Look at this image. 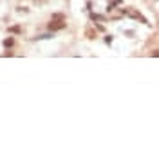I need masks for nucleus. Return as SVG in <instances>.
Here are the masks:
<instances>
[{
	"label": "nucleus",
	"instance_id": "obj_10",
	"mask_svg": "<svg viewBox=\"0 0 159 159\" xmlns=\"http://www.w3.org/2000/svg\"><path fill=\"white\" fill-rule=\"evenodd\" d=\"M17 11H18V13H22V11H24V13H29L27 7H17Z\"/></svg>",
	"mask_w": 159,
	"mask_h": 159
},
{
	"label": "nucleus",
	"instance_id": "obj_4",
	"mask_svg": "<svg viewBox=\"0 0 159 159\" xmlns=\"http://www.w3.org/2000/svg\"><path fill=\"white\" fill-rule=\"evenodd\" d=\"M7 33H13V35H22V27H20V25H9V27H7Z\"/></svg>",
	"mask_w": 159,
	"mask_h": 159
},
{
	"label": "nucleus",
	"instance_id": "obj_8",
	"mask_svg": "<svg viewBox=\"0 0 159 159\" xmlns=\"http://www.w3.org/2000/svg\"><path fill=\"white\" fill-rule=\"evenodd\" d=\"M47 2H49V0H33V4H35L36 7H40V6H45Z\"/></svg>",
	"mask_w": 159,
	"mask_h": 159
},
{
	"label": "nucleus",
	"instance_id": "obj_3",
	"mask_svg": "<svg viewBox=\"0 0 159 159\" xmlns=\"http://www.w3.org/2000/svg\"><path fill=\"white\" fill-rule=\"evenodd\" d=\"M85 36H87L89 40H94V38H96V31L92 29V25H87V27H85Z\"/></svg>",
	"mask_w": 159,
	"mask_h": 159
},
{
	"label": "nucleus",
	"instance_id": "obj_5",
	"mask_svg": "<svg viewBox=\"0 0 159 159\" xmlns=\"http://www.w3.org/2000/svg\"><path fill=\"white\" fill-rule=\"evenodd\" d=\"M2 45H4L6 49H9V47H13V45H15V38H13V36H7V38H6V40H4V42H2Z\"/></svg>",
	"mask_w": 159,
	"mask_h": 159
},
{
	"label": "nucleus",
	"instance_id": "obj_1",
	"mask_svg": "<svg viewBox=\"0 0 159 159\" xmlns=\"http://www.w3.org/2000/svg\"><path fill=\"white\" fill-rule=\"evenodd\" d=\"M121 15H128L130 18H134V20H139L141 24H146L148 25V20L145 18L139 11H136V9H130V7H127V9H121Z\"/></svg>",
	"mask_w": 159,
	"mask_h": 159
},
{
	"label": "nucleus",
	"instance_id": "obj_6",
	"mask_svg": "<svg viewBox=\"0 0 159 159\" xmlns=\"http://www.w3.org/2000/svg\"><path fill=\"white\" fill-rule=\"evenodd\" d=\"M91 20H92V22H105V17H103V15H98V13H91Z\"/></svg>",
	"mask_w": 159,
	"mask_h": 159
},
{
	"label": "nucleus",
	"instance_id": "obj_9",
	"mask_svg": "<svg viewBox=\"0 0 159 159\" xmlns=\"http://www.w3.org/2000/svg\"><path fill=\"white\" fill-rule=\"evenodd\" d=\"M94 25H96V29H98V31H105V27H103L101 24H98V22H94Z\"/></svg>",
	"mask_w": 159,
	"mask_h": 159
},
{
	"label": "nucleus",
	"instance_id": "obj_2",
	"mask_svg": "<svg viewBox=\"0 0 159 159\" xmlns=\"http://www.w3.org/2000/svg\"><path fill=\"white\" fill-rule=\"evenodd\" d=\"M49 31L53 33V31H61V29H65L67 27V22L65 20H53L51 18V22H49Z\"/></svg>",
	"mask_w": 159,
	"mask_h": 159
},
{
	"label": "nucleus",
	"instance_id": "obj_7",
	"mask_svg": "<svg viewBox=\"0 0 159 159\" xmlns=\"http://www.w3.org/2000/svg\"><path fill=\"white\" fill-rule=\"evenodd\" d=\"M51 18L53 20H65V15H63V13H54Z\"/></svg>",
	"mask_w": 159,
	"mask_h": 159
},
{
	"label": "nucleus",
	"instance_id": "obj_11",
	"mask_svg": "<svg viewBox=\"0 0 159 159\" xmlns=\"http://www.w3.org/2000/svg\"><path fill=\"white\" fill-rule=\"evenodd\" d=\"M105 43H112V36H110V35L105 36Z\"/></svg>",
	"mask_w": 159,
	"mask_h": 159
}]
</instances>
